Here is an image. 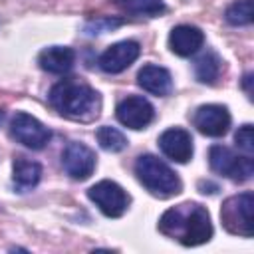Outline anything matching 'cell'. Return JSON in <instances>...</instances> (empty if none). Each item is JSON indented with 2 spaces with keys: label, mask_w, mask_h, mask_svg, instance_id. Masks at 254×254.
Segmentation results:
<instances>
[{
  "label": "cell",
  "mask_w": 254,
  "mask_h": 254,
  "mask_svg": "<svg viewBox=\"0 0 254 254\" xmlns=\"http://www.w3.org/2000/svg\"><path fill=\"white\" fill-rule=\"evenodd\" d=\"M159 230L183 246H198L212 238L210 214L198 202H183L165 210L159 218Z\"/></svg>",
  "instance_id": "6da1fadb"
},
{
  "label": "cell",
  "mask_w": 254,
  "mask_h": 254,
  "mask_svg": "<svg viewBox=\"0 0 254 254\" xmlns=\"http://www.w3.org/2000/svg\"><path fill=\"white\" fill-rule=\"evenodd\" d=\"M50 103L52 107L67 119L75 121H91L99 115L101 99L95 89L87 83L62 79L50 89Z\"/></svg>",
  "instance_id": "7a4b0ae2"
},
{
  "label": "cell",
  "mask_w": 254,
  "mask_h": 254,
  "mask_svg": "<svg viewBox=\"0 0 254 254\" xmlns=\"http://www.w3.org/2000/svg\"><path fill=\"white\" fill-rule=\"evenodd\" d=\"M135 175L139 183L155 196L169 198L181 192V179L177 173L155 155H141L135 161Z\"/></svg>",
  "instance_id": "3957f363"
},
{
  "label": "cell",
  "mask_w": 254,
  "mask_h": 254,
  "mask_svg": "<svg viewBox=\"0 0 254 254\" xmlns=\"http://www.w3.org/2000/svg\"><path fill=\"white\" fill-rule=\"evenodd\" d=\"M220 220L230 234L250 238L254 234V194L240 192L224 200Z\"/></svg>",
  "instance_id": "277c9868"
},
{
  "label": "cell",
  "mask_w": 254,
  "mask_h": 254,
  "mask_svg": "<svg viewBox=\"0 0 254 254\" xmlns=\"http://www.w3.org/2000/svg\"><path fill=\"white\" fill-rule=\"evenodd\" d=\"M208 163L210 169L222 177H228L232 181H246L254 175V165H252V157L244 155L238 157L232 149L224 147V145H212L208 151Z\"/></svg>",
  "instance_id": "5b68a950"
},
{
  "label": "cell",
  "mask_w": 254,
  "mask_h": 254,
  "mask_svg": "<svg viewBox=\"0 0 254 254\" xmlns=\"http://www.w3.org/2000/svg\"><path fill=\"white\" fill-rule=\"evenodd\" d=\"M87 196L109 218H119L129 206V194L113 181H99L89 187Z\"/></svg>",
  "instance_id": "8992f818"
},
{
  "label": "cell",
  "mask_w": 254,
  "mask_h": 254,
  "mask_svg": "<svg viewBox=\"0 0 254 254\" xmlns=\"http://www.w3.org/2000/svg\"><path fill=\"white\" fill-rule=\"evenodd\" d=\"M10 133H12V137L18 143H22L24 147L34 149V151L44 149L48 145L50 137H52L50 129L42 121H38L36 117H32L30 113H24V111H18L12 117V121H10Z\"/></svg>",
  "instance_id": "52a82bcc"
},
{
  "label": "cell",
  "mask_w": 254,
  "mask_h": 254,
  "mask_svg": "<svg viewBox=\"0 0 254 254\" xmlns=\"http://www.w3.org/2000/svg\"><path fill=\"white\" fill-rule=\"evenodd\" d=\"M62 165L71 179L85 181L95 171V153L87 145L71 141L62 153Z\"/></svg>",
  "instance_id": "ba28073f"
},
{
  "label": "cell",
  "mask_w": 254,
  "mask_h": 254,
  "mask_svg": "<svg viewBox=\"0 0 254 254\" xmlns=\"http://www.w3.org/2000/svg\"><path fill=\"white\" fill-rule=\"evenodd\" d=\"M115 115H117L119 123L129 127V129H145L153 121L155 109L145 97L129 95V97H125L117 103Z\"/></svg>",
  "instance_id": "9c48e42d"
},
{
  "label": "cell",
  "mask_w": 254,
  "mask_h": 254,
  "mask_svg": "<svg viewBox=\"0 0 254 254\" xmlns=\"http://www.w3.org/2000/svg\"><path fill=\"white\" fill-rule=\"evenodd\" d=\"M192 123L206 137H222L230 127V113L224 105L206 103L194 111Z\"/></svg>",
  "instance_id": "30bf717a"
},
{
  "label": "cell",
  "mask_w": 254,
  "mask_h": 254,
  "mask_svg": "<svg viewBox=\"0 0 254 254\" xmlns=\"http://www.w3.org/2000/svg\"><path fill=\"white\" fill-rule=\"evenodd\" d=\"M139 54H141V48L137 42L133 40L117 42L99 56V67L105 73H121L139 58Z\"/></svg>",
  "instance_id": "8fae6325"
},
{
  "label": "cell",
  "mask_w": 254,
  "mask_h": 254,
  "mask_svg": "<svg viewBox=\"0 0 254 254\" xmlns=\"http://www.w3.org/2000/svg\"><path fill=\"white\" fill-rule=\"evenodd\" d=\"M159 149L165 157H169L175 163H187L192 157V137L189 131L181 127H171L161 133L159 137Z\"/></svg>",
  "instance_id": "7c38bea8"
},
{
  "label": "cell",
  "mask_w": 254,
  "mask_h": 254,
  "mask_svg": "<svg viewBox=\"0 0 254 254\" xmlns=\"http://www.w3.org/2000/svg\"><path fill=\"white\" fill-rule=\"evenodd\" d=\"M202 44H204L202 30L196 28V26H190V24L175 26L169 34V48H171L173 54H177L181 58L196 54L202 48Z\"/></svg>",
  "instance_id": "4fadbf2b"
},
{
  "label": "cell",
  "mask_w": 254,
  "mask_h": 254,
  "mask_svg": "<svg viewBox=\"0 0 254 254\" xmlns=\"http://www.w3.org/2000/svg\"><path fill=\"white\" fill-rule=\"evenodd\" d=\"M137 83L147 91V93H153L157 97H165L173 91V77H171V71L161 67V65H153V64H147L139 69L137 73Z\"/></svg>",
  "instance_id": "5bb4252c"
},
{
  "label": "cell",
  "mask_w": 254,
  "mask_h": 254,
  "mask_svg": "<svg viewBox=\"0 0 254 254\" xmlns=\"http://www.w3.org/2000/svg\"><path fill=\"white\" fill-rule=\"evenodd\" d=\"M73 62H75V52L71 48H65V46L46 48L40 52V58H38V64L44 71L58 73V75L67 73L73 67Z\"/></svg>",
  "instance_id": "9a60e30c"
},
{
  "label": "cell",
  "mask_w": 254,
  "mask_h": 254,
  "mask_svg": "<svg viewBox=\"0 0 254 254\" xmlns=\"http://www.w3.org/2000/svg\"><path fill=\"white\" fill-rule=\"evenodd\" d=\"M14 185L20 189V190H28V189H34L40 179H42V167L40 163L36 161H28L24 157H18L14 161Z\"/></svg>",
  "instance_id": "2e32d148"
},
{
  "label": "cell",
  "mask_w": 254,
  "mask_h": 254,
  "mask_svg": "<svg viewBox=\"0 0 254 254\" xmlns=\"http://www.w3.org/2000/svg\"><path fill=\"white\" fill-rule=\"evenodd\" d=\"M222 69V60L218 58L216 52H204L196 62H194V75L202 83H214L220 75Z\"/></svg>",
  "instance_id": "e0dca14e"
},
{
  "label": "cell",
  "mask_w": 254,
  "mask_h": 254,
  "mask_svg": "<svg viewBox=\"0 0 254 254\" xmlns=\"http://www.w3.org/2000/svg\"><path fill=\"white\" fill-rule=\"evenodd\" d=\"M115 4L135 16H159L165 12L163 0H115Z\"/></svg>",
  "instance_id": "ac0fdd59"
},
{
  "label": "cell",
  "mask_w": 254,
  "mask_h": 254,
  "mask_svg": "<svg viewBox=\"0 0 254 254\" xmlns=\"http://www.w3.org/2000/svg\"><path fill=\"white\" fill-rule=\"evenodd\" d=\"M95 137H97L99 147L103 151H109V153H119V151H123L127 147V137L119 129L109 127V125L99 127L97 133H95Z\"/></svg>",
  "instance_id": "d6986e66"
},
{
  "label": "cell",
  "mask_w": 254,
  "mask_h": 254,
  "mask_svg": "<svg viewBox=\"0 0 254 254\" xmlns=\"http://www.w3.org/2000/svg\"><path fill=\"white\" fill-rule=\"evenodd\" d=\"M224 18L232 26H246L252 22V0H234L226 12Z\"/></svg>",
  "instance_id": "ffe728a7"
},
{
  "label": "cell",
  "mask_w": 254,
  "mask_h": 254,
  "mask_svg": "<svg viewBox=\"0 0 254 254\" xmlns=\"http://www.w3.org/2000/svg\"><path fill=\"white\" fill-rule=\"evenodd\" d=\"M234 141H236V147H238L244 155L252 157V153H254V133H252V125H248V123L242 125V127L236 131Z\"/></svg>",
  "instance_id": "44dd1931"
},
{
  "label": "cell",
  "mask_w": 254,
  "mask_h": 254,
  "mask_svg": "<svg viewBox=\"0 0 254 254\" xmlns=\"http://www.w3.org/2000/svg\"><path fill=\"white\" fill-rule=\"evenodd\" d=\"M123 24V20L119 18H95L91 22L85 24V34H103V32H111L115 28H119Z\"/></svg>",
  "instance_id": "7402d4cb"
},
{
  "label": "cell",
  "mask_w": 254,
  "mask_h": 254,
  "mask_svg": "<svg viewBox=\"0 0 254 254\" xmlns=\"http://www.w3.org/2000/svg\"><path fill=\"white\" fill-rule=\"evenodd\" d=\"M250 81H252V73H246V75H244V89H246L248 97L252 95V89H250Z\"/></svg>",
  "instance_id": "603a6c76"
},
{
  "label": "cell",
  "mask_w": 254,
  "mask_h": 254,
  "mask_svg": "<svg viewBox=\"0 0 254 254\" xmlns=\"http://www.w3.org/2000/svg\"><path fill=\"white\" fill-rule=\"evenodd\" d=\"M4 115H6V113H4V111H2V109H0V123H2V121H4Z\"/></svg>",
  "instance_id": "cb8c5ba5"
}]
</instances>
